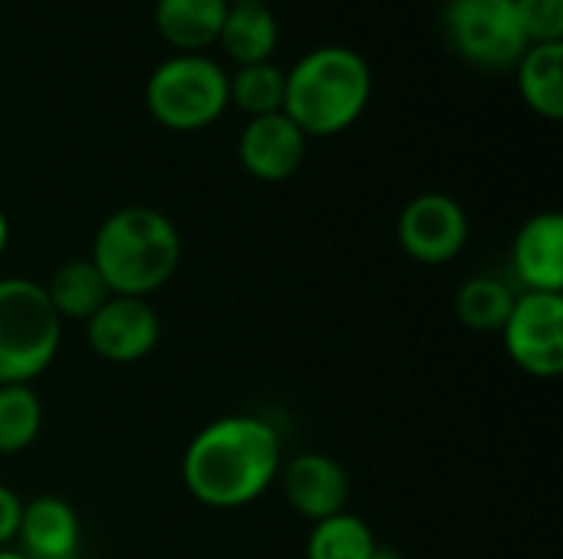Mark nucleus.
Segmentation results:
<instances>
[{"instance_id":"obj_14","label":"nucleus","mask_w":563,"mask_h":559,"mask_svg":"<svg viewBox=\"0 0 563 559\" xmlns=\"http://www.w3.org/2000/svg\"><path fill=\"white\" fill-rule=\"evenodd\" d=\"M228 0H155V26L178 53H201L218 43Z\"/></svg>"},{"instance_id":"obj_13","label":"nucleus","mask_w":563,"mask_h":559,"mask_svg":"<svg viewBox=\"0 0 563 559\" xmlns=\"http://www.w3.org/2000/svg\"><path fill=\"white\" fill-rule=\"evenodd\" d=\"M511 267L528 293L563 290V217L558 211L531 214L511 244Z\"/></svg>"},{"instance_id":"obj_11","label":"nucleus","mask_w":563,"mask_h":559,"mask_svg":"<svg viewBox=\"0 0 563 559\" xmlns=\"http://www.w3.org/2000/svg\"><path fill=\"white\" fill-rule=\"evenodd\" d=\"M238 158L257 181H287L307 158V135L284 112L257 115L241 128Z\"/></svg>"},{"instance_id":"obj_18","label":"nucleus","mask_w":563,"mask_h":559,"mask_svg":"<svg viewBox=\"0 0 563 559\" xmlns=\"http://www.w3.org/2000/svg\"><path fill=\"white\" fill-rule=\"evenodd\" d=\"M518 300V290L495 273L468 277L455 293V316L472 333H501L505 320L511 316V306Z\"/></svg>"},{"instance_id":"obj_28","label":"nucleus","mask_w":563,"mask_h":559,"mask_svg":"<svg viewBox=\"0 0 563 559\" xmlns=\"http://www.w3.org/2000/svg\"><path fill=\"white\" fill-rule=\"evenodd\" d=\"M79 559H82V557H79Z\"/></svg>"},{"instance_id":"obj_12","label":"nucleus","mask_w":563,"mask_h":559,"mask_svg":"<svg viewBox=\"0 0 563 559\" xmlns=\"http://www.w3.org/2000/svg\"><path fill=\"white\" fill-rule=\"evenodd\" d=\"M82 524L76 507L59 494L23 501L13 550L26 559H79Z\"/></svg>"},{"instance_id":"obj_22","label":"nucleus","mask_w":563,"mask_h":559,"mask_svg":"<svg viewBox=\"0 0 563 559\" xmlns=\"http://www.w3.org/2000/svg\"><path fill=\"white\" fill-rule=\"evenodd\" d=\"M515 13L528 46L563 40V0H515Z\"/></svg>"},{"instance_id":"obj_1","label":"nucleus","mask_w":563,"mask_h":559,"mask_svg":"<svg viewBox=\"0 0 563 559\" xmlns=\"http://www.w3.org/2000/svg\"><path fill=\"white\" fill-rule=\"evenodd\" d=\"M284 465L280 435L257 415H221L195 432L181 455V484L208 511L261 501Z\"/></svg>"},{"instance_id":"obj_20","label":"nucleus","mask_w":563,"mask_h":559,"mask_svg":"<svg viewBox=\"0 0 563 559\" xmlns=\"http://www.w3.org/2000/svg\"><path fill=\"white\" fill-rule=\"evenodd\" d=\"M43 432V402L33 385H0V455H23Z\"/></svg>"},{"instance_id":"obj_26","label":"nucleus","mask_w":563,"mask_h":559,"mask_svg":"<svg viewBox=\"0 0 563 559\" xmlns=\"http://www.w3.org/2000/svg\"><path fill=\"white\" fill-rule=\"evenodd\" d=\"M0 559H26L23 554H16L13 547H7V550H0Z\"/></svg>"},{"instance_id":"obj_15","label":"nucleus","mask_w":563,"mask_h":559,"mask_svg":"<svg viewBox=\"0 0 563 559\" xmlns=\"http://www.w3.org/2000/svg\"><path fill=\"white\" fill-rule=\"evenodd\" d=\"M277 16L264 0H241L228 3V16L221 26V46L238 66L247 63H267L277 46Z\"/></svg>"},{"instance_id":"obj_5","label":"nucleus","mask_w":563,"mask_h":559,"mask_svg":"<svg viewBox=\"0 0 563 559\" xmlns=\"http://www.w3.org/2000/svg\"><path fill=\"white\" fill-rule=\"evenodd\" d=\"M152 119L172 132H198L231 105L228 72L205 53H175L162 59L145 82Z\"/></svg>"},{"instance_id":"obj_9","label":"nucleus","mask_w":563,"mask_h":559,"mask_svg":"<svg viewBox=\"0 0 563 559\" xmlns=\"http://www.w3.org/2000/svg\"><path fill=\"white\" fill-rule=\"evenodd\" d=\"M158 339H162V320L155 306L142 297H109L86 320L89 349L115 366H129L152 356Z\"/></svg>"},{"instance_id":"obj_4","label":"nucleus","mask_w":563,"mask_h":559,"mask_svg":"<svg viewBox=\"0 0 563 559\" xmlns=\"http://www.w3.org/2000/svg\"><path fill=\"white\" fill-rule=\"evenodd\" d=\"M63 346V320L56 316L43 283L30 277L0 280V385H33Z\"/></svg>"},{"instance_id":"obj_10","label":"nucleus","mask_w":563,"mask_h":559,"mask_svg":"<svg viewBox=\"0 0 563 559\" xmlns=\"http://www.w3.org/2000/svg\"><path fill=\"white\" fill-rule=\"evenodd\" d=\"M280 491L294 514L317 524L350 511L353 481L346 468L323 451H300L280 465Z\"/></svg>"},{"instance_id":"obj_6","label":"nucleus","mask_w":563,"mask_h":559,"mask_svg":"<svg viewBox=\"0 0 563 559\" xmlns=\"http://www.w3.org/2000/svg\"><path fill=\"white\" fill-rule=\"evenodd\" d=\"M442 26L452 49L478 69H511L528 49L515 0H449Z\"/></svg>"},{"instance_id":"obj_3","label":"nucleus","mask_w":563,"mask_h":559,"mask_svg":"<svg viewBox=\"0 0 563 559\" xmlns=\"http://www.w3.org/2000/svg\"><path fill=\"white\" fill-rule=\"evenodd\" d=\"M369 96L373 72L356 49L317 46L287 69L284 115L307 138H327L360 122Z\"/></svg>"},{"instance_id":"obj_7","label":"nucleus","mask_w":563,"mask_h":559,"mask_svg":"<svg viewBox=\"0 0 563 559\" xmlns=\"http://www.w3.org/2000/svg\"><path fill=\"white\" fill-rule=\"evenodd\" d=\"M508 359L531 379H561L563 372V297L521 290L501 326Z\"/></svg>"},{"instance_id":"obj_19","label":"nucleus","mask_w":563,"mask_h":559,"mask_svg":"<svg viewBox=\"0 0 563 559\" xmlns=\"http://www.w3.org/2000/svg\"><path fill=\"white\" fill-rule=\"evenodd\" d=\"M376 534L373 527L343 511L336 517L317 521L307 537V559H373L376 550Z\"/></svg>"},{"instance_id":"obj_27","label":"nucleus","mask_w":563,"mask_h":559,"mask_svg":"<svg viewBox=\"0 0 563 559\" xmlns=\"http://www.w3.org/2000/svg\"><path fill=\"white\" fill-rule=\"evenodd\" d=\"M228 3H241V0H228Z\"/></svg>"},{"instance_id":"obj_17","label":"nucleus","mask_w":563,"mask_h":559,"mask_svg":"<svg viewBox=\"0 0 563 559\" xmlns=\"http://www.w3.org/2000/svg\"><path fill=\"white\" fill-rule=\"evenodd\" d=\"M518 89L525 102L544 115H563V43H534L518 59Z\"/></svg>"},{"instance_id":"obj_2","label":"nucleus","mask_w":563,"mask_h":559,"mask_svg":"<svg viewBox=\"0 0 563 559\" xmlns=\"http://www.w3.org/2000/svg\"><path fill=\"white\" fill-rule=\"evenodd\" d=\"M89 260L112 297L148 300L181 267V234L168 214L148 204L112 211L92 237Z\"/></svg>"},{"instance_id":"obj_21","label":"nucleus","mask_w":563,"mask_h":559,"mask_svg":"<svg viewBox=\"0 0 563 559\" xmlns=\"http://www.w3.org/2000/svg\"><path fill=\"white\" fill-rule=\"evenodd\" d=\"M284 86H287V72L271 59L247 63L238 66L234 76H228V99L241 112H247V119H257V115L284 112Z\"/></svg>"},{"instance_id":"obj_25","label":"nucleus","mask_w":563,"mask_h":559,"mask_svg":"<svg viewBox=\"0 0 563 559\" xmlns=\"http://www.w3.org/2000/svg\"><path fill=\"white\" fill-rule=\"evenodd\" d=\"M373 559H402V554H399L396 547H389V544H376Z\"/></svg>"},{"instance_id":"obj_8","label":"nucleus","mask_w":563,"mask_h":559,"mask_svg":"<svg viewBox=\"0 0 563 559\" xmlns=\"http://www.w3.org/2000/svg\"><path fill=\"white\" fill-rule=\"evenodd\" d=\"M472 237L465 208L442 191L416 194L396 217V241L402 254L426 267H442L455 260Z\"/></svg>"},{"instance_id":"obj_16","label":"nucleus","mask_w":563,"mask_h":559,"mask_svg":"<svg viewBox=\"0 0 563 559\" xmlns=\"http://www.w3.org/2000/svg\"><path fill=\"white\" fill-rule=\"evenodd\" d=\"M56 316L66 323V320H76V323H86L112 293L102 280V273L96 270V264L89 257H69L63 260L49 280L43 283Z\"/></svg>"},{"instance_id":"obj_24","label":"nucleus","mask_w":563,"mask_h":559,"mask_svg":"<svg viewBox=\"0 0 563 559\" xmlns=\"http://www.w3.org/2000/svg\"><path fill=\"white\" fill-rule=\"evenodd\" d=\"M7 247H10V221H7V214L0 211V260H3V254H7Z\"/></svg>"},{"instance_id":"obj_23","label":"nucleus","mask_w":563,"mask_h":559,"mask_svg":"<svg viewBox=\"0 0 563 559\" xmlns=\"http://www.w3.org/2000/svg\"><path fill=\"white\" fill-rule=\"evenodd\" d=\"M20 514H23V497L0 484V550L13 547L16 540V527H20Z\"/></svg>"}]
</instances>
